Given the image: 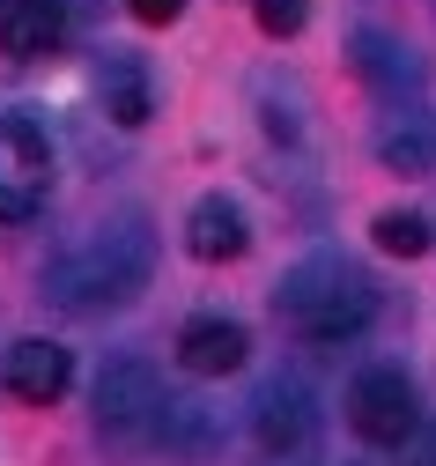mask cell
<instances>
[{"instance_id": "cell-1", "label": "cell", "mask_w": 436, "mask_h": 466, "mask_svg": "<svg viewBox=\"0 0 436 466\" xmlns=\"http://www.w3.org/2000/svg\"><path fill=\"white\" fill-rule=\"evenodd\" d=\"M148 267H156V245L141 222H111L96 238H82L75 252H59L45 267V297L59 311H118L148 289Z\"/></svg>"}, {"instance_id": "cell-2", "label": "cell", "mask_w": 436, "mask_h": 466, "mask_svg": "<svg viewBox=\"0 0 436 466\" xmlns=\"http://www.w3.org/2000/svg\"><path fill=\"white\" fill-rule=\"evenodd\" d=\"M274 311H281L303 340L333 348V340H355L370 319H378V289H370V274H362L355 259H340V252H310V259H296V267L281 274Z\"/></svg>"}, {"instance_id": "cell-3", "label": "cell", "mask_w": 436, "mask_h": 466, "mask_svg": "<svg viewBox=\"0 0 436 466\" xmlns=\"http://www.w3.org/2000/svg\"><path fill=\"white\" fill-rule=\"evenodd\" d=\"M89 415H96V430L111 444H148V430L163 415V378L148 363H134V356L127 363H104V378L89 392Z\"/></svg>"}, {"instance_id": "cell-4", "label": "cell", "mask_w": 436, "mask_h": 466, "mask_svg": "<svg viewBox=\"0 0 436 466\" xmlns=\"http://www.w3.org/2000/svg\"><path fill=\"white\" fill-rule=\"evenodd\" d=\"M348 422H355V437L362 444H407L414 430H421V400H414V385L392 370V363H378V370H362L355 385H348Z\"/></svg>"}, {"instance_id": "cell-5", "label": "cell", "mask_w": 436, "mask_h": 466, "mask_svg": "<svg viewBox=\"0 0 436 466\" xmlns=\"http://www.w3.org/2000/svg\"><path fill=\"white\" fill-rule=\"evenodd\" d=\"M45 178H52V148H45V127L8 111L0 119V222H30L37 200H45Z\"/></svg>"}, {"instance_id": "cell-6", "label": "cell", "mask_w": 436, "mask_h": 466, "mask_svg": "<svg viewBox=\"0 0 436 466\" xmlns=\"http://www.w3.org/2000/svg\"><path fill=\"white\" fill-rule=\"evenodd\" d=\"M252 430H259V444L267 451H303L310 437H319V400H310V385L303 378H274V385H259V400H252Z\"/></svg>"}, {"instance_id": "cell-7", "label": "cell", "mask_w": 436, "mask_h": 466, "mask_svg": "<svg viewBox=\"0 0 436 466\" xmlns=\"http://www.w3.org/2000/svg\"><path fill=\"white\" fill-rule=\"evenodd\" d=\"M348 60H355V75L378 89L385 104H400V96L414 104V96H421V82H429V75H421V60H414V45H400V37H385V30H362Z\"/></svg>"}, {"instance_id": "cell-8", "label": "cell", "mask_w": 436, "mask_h": 466, "mask_svg": "<svg viewBox=\"0 0 436 466\" xmlns=\"http://www.w3.org/2000/svg\"><path fill=\"white\" fill-rule=\"evenodd\" d=\"M67 378H75V363H67V348H52V340H15L8 356H0V385L15 400H30V407H52L67 392Z\"/></svg>"}, {"instance_id": "cell-9", "label": "cell", "mask_w": 436, "mask_h": 466, "mask_svg": "<svg viewBox=\"0 0 436 466\" xmlns=\"http://www.w3.org/2000/svg\"><path fill=\"white\" fill-rule=\"evenodd\" d=\"M67 37V0H0V52L8 60H45Z\"/></svg>"}, {"instance_id": "cell-10", "label": "cell", "mask_w": 436, "mask_h": 466, "mask_svg": "<svg viewBox=\"0 0 436 466\" xmlns=\"http://www.w3.org/2000/svg\"><path fill=\"white\" fill-rule=\"evenodd\" d=\"M96 104H104L111 127H148L156 82H148V67L134 60V52H104V60H96Z\"/></svg>"}, {"instance_id": "cell-11", "label": "cell", "mask_w": 436, "mask_h": 466, "mask_svg": "<svg viewBox=\"0 0 436 466\" xmlns=\"http://www.w3.org/2000/svg\"><path fill=\"white\" fill-rule=\"evenodd\" d=\"M185 245H193V259H208V267L237 259L244 245H252V229H244V208H237L229 193L193 200V215H185Z\"/></svg>"}, {"instance_id": "cell-12", "label": "cell", "mask_w": 436, "mask_h": 466, "mask_svg": "<svg viewBox=\"0 0 436 466\" xmlns=\"http://www.w3.org/2000/svg\"><path fill=\"white\" fill-rule=\"evenodd\" d=\"M148 444H163L170 459H208V451L222 444V422H215V407H208V400H185V392H163V415H156Z\"/></svg>"}, {"instance_id": "cell-13", "label": "cell", "mask_w": 436, "mask_h": 466, "mask_svg": "<svg viewBox=\"0 0 436 466\" xmlns=\"http://www.w3.org/2000/svg\"><path fill=\"white\" fill-rule=\"evenodd\" d=\"M177 363L193 378H229L244 363V326L237 319H193L177 333Z\"/></svg>"}, {"instance_id": "cell-14", "label": "cell", "mask_w": 436, "mask_h": 466, "mask_svg": "<svg viewBox=\"0 0 436 466\" xmlns=\"http://www.w3.org/2000/svg\"><path fill=\"white\" fill-rule=\"evenodd\" d=\"M378 163L385 170H407V178H429V170H436V127H421V119L385 127L378 134Z\"/></svg>"}, {"instance_id": "cell-15", "label": "cell", "mask_w": 436, "mask_h": 466, "mask_svg": "<svg viewBox=\"0 0 436 466\" xmlns=\"http://www.w3.org/2000/svg\"><path fill=\"white\" fill-rule=\"evenodd\" d=\"M370 238H378V252H392V259H421L429 252V222L414 208H385L378 222H370Z\"/></svg>"}, {"instance_id": "cell-16", "label": "cell", "mask_w": 436, "mask_h": 466, "mask_svg": "<svg viewBox=\"0 0 436 466\" xmlns=\"http://www.w3.org/2000/svg\"><path fill=\"white\" fill-rule=\"evenodd\" d=\"M252 8H259V30L267 37H296L303 15H310V0H252Z\"/></svg>"}, {"instance_id": "cell-17", "label": "cell", "mask_w": 436, "mask_h": 466, "mask_svg": "<svg viewBox=\"0 0 436 466\" xmlns=\"http://www.w3.org/2000/svg\"><path fill=\"white\" fill-rule=\"evenodd\" d=\"M134 15H141V23H177L185 0H134Z\"/></svg>"}, {"instance_id": "cell-18", "label": "cell", "mask_w": 436, "mask_h": 466, "mask_svg": "<svg viewBox=\"0 0 436 466\" xmlns=\"http://www.w3.org/2000/svg\"><path fill=\"white\" fill-rule=\"evenodd\" d=\"M407 466H436V430H414V451H407Z\"/></svg>"}]
</instances>
